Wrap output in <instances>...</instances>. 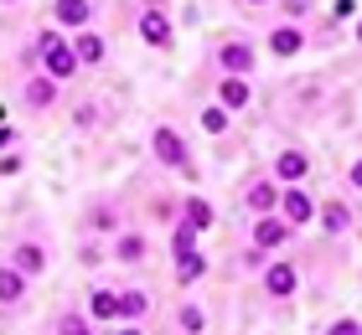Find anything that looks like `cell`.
I'll return each mask as SVG.
<instances>
[{
    "label": "cell",
    "instance_id": "1",
    "mask_svg": "<svg viewBox=\"0 0 362 335\" xmlns=\"http://www.w3.org/2000/svg\"><path fill=\"white\" fill-rule=\"evenodd\" d=\"M37 52L47 57V73H52V78H73V73H78V57H73V47H68V42H57L52 31H47V37L37 42Z\"/></svg>",
    "mask_w": 362,
    "mask_h": 335
},
{
    "label": "cell",
    "instance_id": "2",
    "mask_svg": "<svg viewBox=\"0 0 362 335\" xmlns=\"http://www.w3.org/2000/svg\"><path fill=\"white\" fill-rule=\"evenodd\" d=\"M151 145H156V155L166 160V165H176V171H187V176H192L187 145H181V134H176V129H156V134H151Z\"/></svg>",
    "mask_w": 362,
    "mask_h": 335
},
{
    "label": "cell",
    "instance_id": "3",
    "mask_svg": "<svg viewBox=\"0 0 362 335\" xmlns=\"http://www.w3.org/2000/svg\"><path fill=\"white\" fill-rule=\"evenodd\" d=\"M140 37L151 42V47H171V21H166V16H160V11L151 6V11L140 16Z\"/></svg>",
    "mask_w": 362,
    "mask_h": 335
},
{
    "label": "cell",
    "instance_id": "4",
    "mask_svg": "<svg viewBox=\"0 0 362 335\" xmlns=\"http://www.w3.org/2000/svg\"><path fill=\"white\" fill-rule=\"evenodd\" d=\"M264 289H269L274 299L295 294V268H290V263H269V268H264Z\"/></svg>",
    "mask_w": 362,
    "mask_h": 335
},
{
    "label": "cell",
    "instance_id": "5",
    "mask_svg": "<svg viewBox=\"0 0 362 335\" xmlns=\"http://www.w3.org/2000/svg\"><path fill=\"white\" fill-rule=\"evenodd\" d=\"M305 171H310V160L300 155V150H285V155L274 160V176H279V181H290V186H295V181H305Z\"/></svg>",
    "mask_w": 362,
    "mask_h": 335
},
{
    "label": "cell",
    "instance_id": "6",
    "mask_svg": "<svg viewBox=\"0 0 362 335\" xmlns=\"http://www.w3.org/2000/svg\"><path fill=\"white\" fill-rule=\"evenodd\" d=\"M279 212H285V222H290V227H305L310 217H316V207H310V196H300V191H290L285 201H279Z\"/></svg>",
    "mask_w": 362,
    "mask_h": 335
},
{
    "label": "cell",
    "instance_id": "7",
    "mask_svg": "<svg viewBox=\"0 0 362 335\" xmlns=\"http://www.w3.org/2000/svg\"><path fill=\"white\" fill-rule=\"evenodd\" d=\"M223 67H228V78H243V73H249V67H254V52H249V47H243V42H228L223 47Z\"/></svg>",
    "mask_w": 362,
    "mask_h": 335
},
{
    "label": "cell",
    "instance_id": "8",
    "mask_svg": "<svg viewBox=\"0 0 362 335\" xmlns=\"http://www.w3.org/2000/svg\"><path fill=\"white\" fill-rule=\"evenodd\" d=\"M254 243L259 248H279L285 243V222H279V217H259L254 222Z\"/></svg>",
    "mask_w": 362,
    "mask_h": 335
},
{
    "label": "cell",
    "instance_id": "9",
    "mask_svg": "<svg viewBox=\"0 0 362 335\" xmlns=\"http://www.w3.org/2000/svg\"><path fill=\"white\" fill-rule=\"evenodd\" d=\"M218 93H223V109H228V114H238L243 104H249V83H243V78H223Z\"/></svg>",
    "mask_w": 362,
    "mask_h": 335
},
{
    "label": "cell",
    "instance_id": "10",
    "mask_svg": "<svg viewBox=\"0 0 362 335\" xmlns=\"http://www.w3.org/2000/svg\"><path fill=\"white\" fill-rule=\"evenodd\" d=\"M21 294H26V274H16V268H0V305H16Z\"/></svg>",
    "mask_w": 362,
    "mask_h": 335
},
{
    "label": "cell",
    "instance_id": "11",
    "mask_svg": "<svg viewBox=\"0 0 362 335\" xmlns=\"http://www.w3.org/2000/svg\"><path fill=\"white\" fill-rule=\"evenodd\" d=\"M11 268L31 279V274H42V268H47V258H42V248H16V263Z\"/></svg>",
    "mask_w": 362,
    "mask_h": 335
},
{
    "label": "cell",
    "instance_id": "12",
    "mask_svg": "<svg viewBox=\"0 0 362 335\" xmlns=\"http://www.w3.org/2000/svg\"><path fill=\"white\" fill-rule=\"evenodd\" d=\"M145 310H151V294H140V289H124L119 294V315H124V320H140Z\"/></svg>",
    "mask_w": 362,
    "mask_h": 335
},
{
    "label": "cell",
    "instance_id": "13",
    "mask_svg": "<svg viewBox=\"0 0 362 335\" xmlns=\"http://www.w3.org/2000/svg\"><path fill=\"white\" fill-rule=\"evenodd\" d=\"M73 57H78V62H104V42H98L93 31H83V37L73 42Z\"/></svg>",
    "mask_w": 362,
    "mask_h": 335
},
{
    "label": "cell",
    "instance_id": "14",
    "mask_svg": "<svg viewBox=\"0 0 362 335\" xmlns=\"http://www.w3.org/2000/svg\"><path fill=\"white\" fill-rule=\"evenodd\" d=\"M57 21L62 26H83L88 21V0H57Z\"/></svg>",
    "mask_w": 362,
    "mask_h": 335
},
{
    "label": "cell",
    "instance_id": "15",
    "mask_svg": "<svg viewBox=\"0 0 362 335\" xmlns=\"http://www.w3.org/2000/svg\"><path fill=\"white\" fill-rule=\"evenodd\" d=\"M269 47H274V52H279V57H290V52H300V31H295V26H279V31H274V37H269Z\"/></svg>",
    "mask_w": 362,
    "mask_h": 335
},
{
    "label": "cell",
    "instance_id": "16",
    "mask_svg": "<svg viewBox=\"0 0 362 335\" xmlns=\"http://www.w3.org/2000/svg\"><path fill=\"white\" fill-rule=\"evenodd\" d=\"M249 207H254V212H264V217L274 212V181H259V186L249 191Z\"/></svg>",
    "mask_w": 362,
    "mask_h": 335
},
{
    "label": "cell",
    "instance_id": "17",
    "mask_svg": "<svg viewBox=\"0 0 362 335\" xmlns=\"http://www.w3.org/2000/svg\"><path fill=\"white\" fill-rule=\"evenodd\" d=\"M93 315H98V320H119V294L98 289V294H93Z\"/></svg>",
    "mask_w": 362,
    "mask_h": 335
},
{
    "label": "cell",
    "instance_id": "18",
    "mask_svg": "<svg viewBox=\"0 0 362 335\" xmlns=\"http://www.w3.org/2000/svg\"><path fill=\"white\" fill-rule=\"evenodd\" d=\"M321 222H326V232H341V227H347V222H352V212H347V207H341V201H326V212H321Z\"/></svg>",
    "mask_w": 362,
    "mask_h": 335
},
{
    "label": "cell",
    "instance_id": "19",
    "mask_svg": "<svg viewBox=\"0 0 362 335\" xmlns=\"http://www.w3.org/2000/svg\"><path fill=\"white\" fill-rule=\"evenodd\" d=\"M26 98H31L37 109H47V104H52V78H31V83H26Z\"/></svg>",
    "mask_w": 362,
    "mask_h": 335
},
{
    "label": "cell",
    "instance_id": "20",
    "mask_svg": "<svg viewBox=\"0 0 362 335\" xmlns=\"http://www.w3.org/2000/svg\"><path fill=\"white\" fill-rule=\"evenodd\" d=\"M187 227H192V232L212 227V207H207V201H192V207H187Z\"/></svg>",
    "mask_w": 362,
    "mask_h": 335
},
{
    "label": "cell",
    "instance_id": "21",
    "mask_svg": "<svg viewBox=\"0 0 362 335\" xmlns=\"http://www.w3.org/2000/svg\"><path fill=\"white\" fill-rule=\"evenodd\" d=\"M114 253H119L124 263H140V258H145V238H119V248H114Z\"/></svg>",
    "mask_w": 362,
    "mask_h": 335
},
{
    "label": "cell",
    "instance_id": "22",
    "mask_svg": "<svg viewBox=\"0 0 362 335\" xmlns=\"http://www.w3.org/2000/svg\"><path fill=\"white\" fill-rule=\"evenodd\" d=\"M202 274H207V263L197 258V253H192V258H181V268H176V279H181V284H192V279H202Z\"/></svg>",
    "mask_w": 362,
    "mask_h": 335
},
{
    "label": "cell",
    "instance_id": "23",
    "mask_svg": "<svg viewBox=\"0 0 362 335\" xmlns=\"http://www.w3.org/2000/svg\"><path fill=\"white\" fill-rule=\"evenodd\" d=\"M202 129L223 134V129H228V109H207V114H202Z\"/></svg>",
    "mask_w": 362,
    "mask_h": 335
},
{
    "label": "cell",
    "instance_id": "24",
    "mask_svg": "<svg viewBox=\"0 0 362 335\" xmlns=\"http://www.w3.org/2000/svg\"><path fill=\"white\" fill-rule=\"evenodd\" d=\"M181 330H192V335H197V330H202V310H192V305H187V310H181Z\"/></svg>",
    "mask_w": 362,
    "mask_h": 335
},
{
    "label": "cell",
    "instance_id": "25",
    "mask_svg": "<svg viewBox=\"0 0 362 335\" xmlns=\"http://www.w3.org/2000/svg\"><path fill=\"white\" fill-rule=\"evenodd\" d=\"M62 335H88V325L78 320V315H62Z\"/></svg>",
    "mask_w": 362,
    "mask_h": 335
},
{
    "label": "cell",
    "instance_id": "26",
    "mask_svg": "<svg viewBox=\"0 0 362 335\" xmlns=\"http://www.w3.org/2000/svg\"><path fill=\"white\" fill-rule=\"evenodd\" d=\"M332 335H362V325H357V320H337Z\"/></svg>",
    "mask_w": 362,
    "mask_h": 335
},
{
    "label": "cell",
    "instance_id": "27",
    "mask_svg": "<svg viewBox=\"0 0 362 335\" xmlns=\"http://www.w3.org/2000/svg\"><path fill=\"white\" fill-rule=\"evenodd\" d=\"M347 176H352V186H362V160L352 165V171H347Z\"/></svg>",
    "mask_w": 362,
    "mask_h": 335
},
{
    "label": "cell",
    "instance_id": "28",
    "mask_svg": "<svg viewBox=\"0 0 362 335\" xmlns=\"http://www.w3.org/2000/svg\"><path fill=\"white\" fill-rule=\"evenodd\" d=\"M119 335H145V330H135V325H124V330H119Z\"/></svg>",
    "mask_w": 362,
    "mask_h": 335
},
{
    "label": "cell",
    "instance_id": "29",
    "mask_svg": "<svg viewBox=\"0 0 362 335\" xmlns=\"http://www.w3.org/2000/svg\"><path fill=\"white\" fill-rule=\"evenodd\" d=\"M6 140H11V129H6V124H0V145H6Z\"/></svg>",
    "mask_w": 362,
    "mask_h": 335
},
{
    "label": "cell",
    "instance_id": "30",
    "mask_svg": "<svg viewBox=\"0 0 362 335\" xmlns=\"http://www.w3.org/2000/svg\"><path fill=\"white\" fill-rule=\"evenodd\" d=\"M357 42H362V21H357Z\"/></svg>",
    "mask_w": 362,
    "mask_h": 335
},
{
    "label": "cell",
    "instance_id": "31",
    "mask_svg": "<svg viewBox=\"0 0 362 335\" xmlns=\"http://www.w3.org/2000/svg\"><path fill=\"white\" fill-rule=\"evenodd\" d=\"M254 6H264V0H254Z\"/></svg>",
    "mask_w": 362,
    "mask_h": 335
},
{
    "label": "cell",
    "instance_id": "32",
    "mask_svg": "<svg viewBox=\"0 0 362 335\" xmlns=\"http://www.w3.org/2000/svg\"><path fill=\"white\" fill-rule=\"evenodd\" d=\"M6 6H11V0H6Z\"/></svg>",
    "mask_w": 362,
    "mask_h": 335
}]
</instances>
